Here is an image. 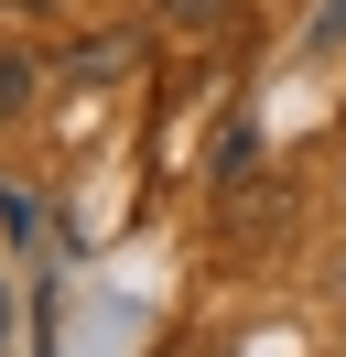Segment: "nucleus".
Masks as SVG:
<instances>
[{
	"mask_svg": "<svg viewBox=\"0 0 346 357\" xmlns=\"http://www.w3.org/2000/svg\"><path fill=\"white\" fill-rule=\"evenodd\" d=\"M0 11H54V0H0Z\"/></svg>",
	"mask_w": 346,
	"mask_h": 357,
	"instance_id": "423d86ee",
	"label": "nucleus"
},
{
	"mask_svg": "<svg viewBox=\"0 0 346 357\" xmlns=\"http://www.w3.org/2000/svg\"><path fill=\"white\" fill-rule=\"evenodd\" d=\"M249 162H260V130H249V119H227V130H216V195H238Z\"/></svg>",
	"mask_w": 346,
	"mask_h": 357,
	"instance_id": "f03ea898",
	"label": "nucleus"
},
{
	"mask_svg": "<svg viewBox=\"0 0 346 357\" xmlns=\"http://www.w3.org/2000/svg\"><path fill=\"white\" fill-rule=\"evenodd\" d=\"M22 109H33V54L0 44V119H22Z\"/></svg>",
	"mask_w": 346,
	"mask_h": 357,
	"instance_id": "7ed1b4c3",
	"label": "nucleus"
},
{
	"mask_svg": "<svg viewBox=\"0 0 346 357\" xmlns=\"http://www.w3.org/2000/svg\"><path fill=\"white\" fill-rule=\"evenodd\" d=\"M141 54H151L141 22H108V33H86V44L65 54V76H76V87H119V76H141Z\"/></svg>",
	"mask_w": 346,
	"mask_h": 357,
	"instance_id": "f257e3e1",
	"label": "nucleus"
},
{
	"mask_svg": "<svg viewBox=\"0 0 346 357\" xmlns=\"http://www.w3.org/2000/svg\"><path fill=\"white\" fill-rule=\"evenodd\" d=\"M0 325H11V292H0Z\"/></svg>",
	"mask_w": 346,
	"mask_h": 357,
	"instance_id": "0eeeda50",
	"label": "nucleus"
},
{
	"mask_svg": "<svg viewBox=\"0 0 346 357\" xmlns=\"http://www.w3.org/2000/svg\"><path fill=\"white\" fill-rule=\"evenodd\" d=\"M346 44V0H324V11H314V33H303V54H336Z\"/></svg>",
	"mask_w": 346,
	"mask_h": 357,
	"instance_id": "39448f33",
	"label": "nucleus"
},
{
	"mask_svg": "<svg viewBox=\"0 0 346 357\" xmlns=\"http://www.w3.org/2000/svg\"><path fill=\"white\" fill-rule=\"evenodd\" d=\"M151 11H163L173 33H216V22H227V11H238V0H151Z\"/></svg>",
	"mask_w": 346,
	"mask_h": 357,
	"instance_id": "20e7f679",
	"label": "nucleus"
}]
</instances>
